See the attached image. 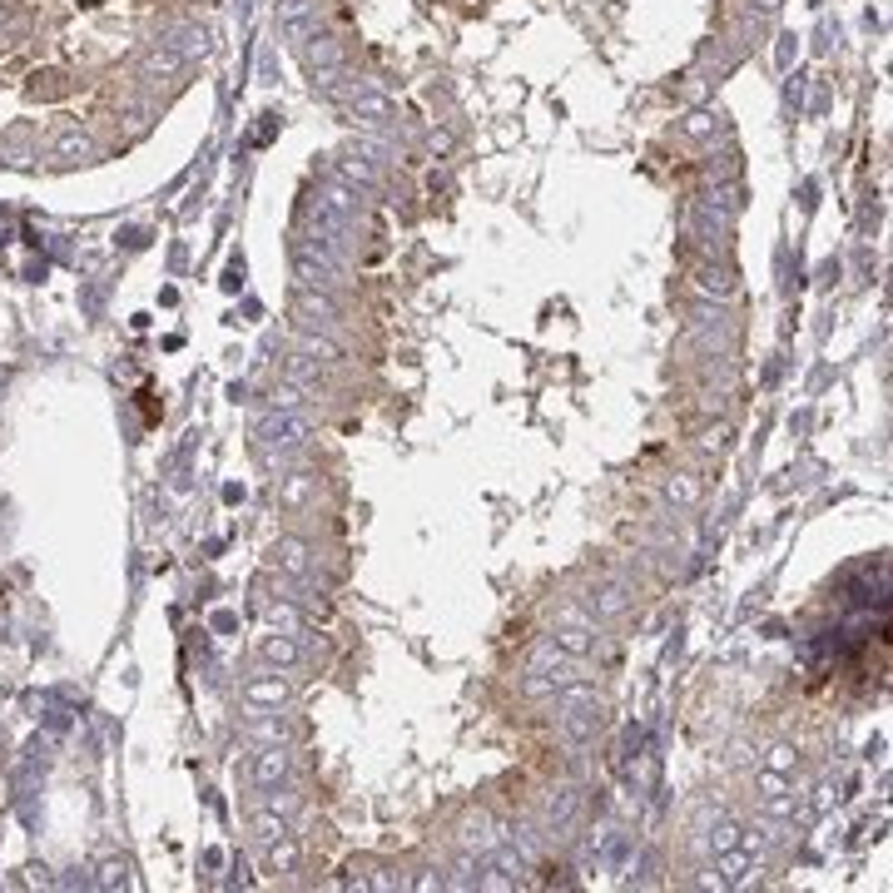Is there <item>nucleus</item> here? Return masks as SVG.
Returning <instances> with one entry per match:
<instances>
[{
    "label": "nucleus",
    "instance_id": "f257e3e1",
    "mask_svg": "<svg viewBox=\"0 0 893 893\" xmlns=\"http://www.w3.org/2000/svg\"><path fill=\"white\" fill-rule=\"evenodd\" d=\"M313 437V422L303 412H283V407H268L254 417V447L263 462H288L308 447Z\"/></svg>",
    "mask_w": 893,
    "mask_h": 893
},
{
    "label": "nucleus",
    "instance_id": "f03ea898",
    "mask_svg": "<svg viewBox=\"0 0 893 893\" xmlns=\"http://www.w3.org/2000/svg\"><path fill=\"white\" fill-rule=\"evenodd\" d=\"M268 561L293 581V591H303L298 601H318V596H308V591L318 586V561H313V546H308L303 536H278V541L268 546Z\"/></svg>",
    "mask_w": 893,
    "mask_h": 893
},
{
    "label": "nucleus",
    "instance_id": "7ed1b4c3",
    "mask_svg": "<svg viewBox=\"0 0 893 893\" xmlns=\"http://www.w3.org/2000/svg\"><path fill=\"white\" fill-rule=\"evenodd\" d=\"M293 318L303 333H333L343 323V303L333 288H293Z\"/></svg>",
    "mask_w": 893,
    "mask_h": 893
},
{
    "label": "nucleus",
    "instance_id": "20e7f679",
    "mask_svg": "<svg viewBox=\"0 0 893 893\" xmlns=\"http://www.w3.org/2000/svg\"><path fill=\"white\" fill-rule=\"evenodd\" d=\"M526 670L546 675L556 690H561V685H576V680H591V675H586V660H581V655H571V650H561V645H556L551 636L536 640V650H531Z\"/></svg>",
    "mask_w": 893,
    "mask_h": 893
},
{
    "label": "nucleus",
    "instance_id": "39448f33",
    "mask_svg": "<svg viewBox=\"0 0 893 893\" xmlns=\"http://www.w3.org/2000/svg\"><path fill=\"white\" fill-rule=\"evenodd\" d=\"M239 700L249 705V710H288V700H293V685L283 680V670H258L249 675L244 685H239Z\"/></svg>",
    "mask_w": 893,
    "mask_h": 893
},
{
    "label": "nucleus",
    "instance_id": "423d86ee",
    "mask_svg": "<svg viewBox=\"0 0 893 893\" xmlns=\"http://www.w3.org/2000/svg\"><path fill=\"white\" fill-rule=\"evenodd\" d=\"M581 789L576 784H561V789H551V799H546V809H541V824H546V834L551 839H566L571 829H576V819H581Z\"/></svg>",
    "mask_w": 893,
    "mask_h": 893
},
{
    "label": "nucleus",
    "instance_id": "0eeeda50",
    "mask_svg": "<svg viewBox=\"0 0 893 893\" xmlns=\"http://www.w3.org/2000/svg\"><path fill=\"white\" fill-rule=\"evenodd\" d=\"M249 779H254V789L288 784V779H293V755H288V745H258L254 765H249Z\"/></svg>",
    "mask_w": 893,
    "mask_h": 893
},
{
    "label": "nucleus",
    "instance_id": "6e6552de",
    "mask_svg": "<svg viewBox=\"0 0 893 893\" xmlns=\"http://www.w3.org/2000/svg\"><path fill=\"white\" fill-rule=\"evenodd\" d=\"M313 204H318L323 214H333V219H348V224H358V209H363L358 189H353V184H343L338 174L318 184V199H313Z\"/></svg>",
    "mask_w": 893,
    "mask_h": 893
},
{
    "label": "nucleus",
    "instance_id": "1a4fd4ad",
    "mask_svg": "<svg viewBox=\"0 0 893 893\" xmlns=\"http://www.w3.org/2000/svg\"><path fill=\"white\" fill-rule=\"evenodd\" d=\"M258 655H263V665H273V670H298V665H303V640L288 636V631H273V636L258 640Z\"/></svg>",
    "mask_w": 893,
    "mask_h": 893
},
{
    "label": "nucleus",
    "instance_id": "9d476101",
    "mask_svg": "<svg viewBox=\"0 0 893 893\" xmlns=\"http://www.w3.org/2000/svg\"><path fill=\"white\" fill-rule=\"evenodd\" d=\"M283 383H293L298 392L318 397V392H328V373H323V363H318V358L293 353V358H288V368H283Z\"/></svg>",
    "mask_w": 893,
    "mask_h": 893
},
{
    "label": "nucleus",
    "instance_id": "9b49d317",
    "mask_svg": "<svg viewBox=\"0 0 893 893\" xmlns=\"http://www.w3.org/2000/svg\"><path fill=\"white\" fill-rule=\"evenodd\" d=\"M298 50H303V65L318 75V70H343V45L333 40V35H308V40H298Z\"/></svg>",
    "mask_w": 893,
    "mask_h": 893
},
{
    "label": "nucleus",
    "instance_id": "f8f14e48",
    "mask_svg": "<svg viewBox=\"0 0 893 893\" xmlns=\"http://www.w3.org/2000/svg\"><path fill=\"white\" fill-rule=\"evenodd\" d=\"M338 179L353 184V189H383V169H378L368 154H358V149H348V154L338 159Z\"/></svg>",
    "mask_w": 893,
    "mask_h": 893
},
{
    "label": "nucleus",
    "instance_id": "ddd939ff",
    "mask_svg": "<svg viewBox=\"0 0 893 893\" xmlns=\"http://www.w3.org/2000/svg\"><path fill=\"white\" fill-rule=\"evenodd\" d=\"M626 611H631V586H626V581H601V586L591 591V616L616 621V616H626Z\"/></svg>",
    "mask_w": 893,
    "mask_h": 893
},
{
    "label": "nucleus",
    "instance_id": "4468645a",
    "mask_svg": "<svg viewBox=\"0 0 893 893\" xmlns=\"http://www.w3.org/2000/svg\"><path fill=\"white\" fill-rule=\"evenodd\" d=\"M278 20L293 40H308L318 30V0H278Z\"/></svg>",
    "mask_w": 893,
    "mask_h": 893
},
{
    "label": "nucleus",
    "instance_id": "2eb2a0df",
    "mask_svg": "<svg viewBox=\"0 0 893 893\" xmlns=\"http://www.w3.org/2000/svg\"><path fill=\"white\" fill-rule=\"evenodd\" d=\"M507 834H497V824H492V814H467V824H462V849H472V854H492L497 844H502Z\"/></svg>",
    "mask_w": 893,
    "mask_h": 893
},
{
    "label": "nucleus",
    "instance_id": "dca6fc26",
    "mask_svg": "<svg viewBox=\"0 0 893 893\" xmlns=\"http://www.w3.org/2000/svg\"><path fill=\"white\" fill-rule=\"evenodd\" d=\"M348 115H353V120H368V125H387V120H392V100L378 95L373 85H363V90L348 100Z\"/></svg>",
    "mask_w": 893,
    "mask_h": 893
},
{
    "label": "nucleus",
    "instance_id": "f3484780",
    "mask_svg": "<svg viewBox=\"0 0 893 893\" xmlns=\"http://www.w3.org/2000/svg\"><path fill=\"white\" fill-rule=\"evenodd\" d=\"M244 735H249L254 745H283V740H288V725H283V715H278V710H249Z\"/></svg>",
    "mask_w": 893,
    "mask_h": 893
},
{
    "label": "nucleus",
    "instance_id": "a211bd4d",
    "mask_svg": "<svg viewBox=\"0 0 893 893\" xmlns=\"http://www.w3.org/2000/svg\"><path fill=\"white\" fill-rule=\"evenodd\" d=\"M720 129H725V115H720L715 105H695V110H690V115L680 120V134H685V139H695V144L715 139Z\"/></svg>",
    "mask_w": 893,
    "mask_h": 893
},
{
    "label": "nucleus",
    "instance_id": "6ab92c4d",
    "mask_svg": "<svg viewBox=\"0 0 893 893\" xmlns=\"http://www.w3.org/2000/svg\"><path fill=\"white\" fill-rule=\"evenodd\" d=\"M189 60H184V50L179 45H169V40H159V50H149L144 55V75H159V80H169V75H179Z\"/></svg>",
    "mask_w": 893,
    "mask_h": 893
},
{
    "label": "nucleus",
    "instance_id": "aec40b11",
    "mask_svg": "<svg viewBox=\"0 0 893 893\" xmlns=\"http://www.w3.org/2000/svg\"><path fill=\"white\" fill-rule=\"evenodd\" d=\"M313 487H318L313 472H288V477H278V502H283L288 511H298L308 497H313Z\"/></svg>",
    "mask_w": 893,
    "mask_h": 893
},
{
    "label": "nucleus",
    "instance_id": "412c9836",
    "mask_svg": "<svg viewBox=\"0 0 893 893\" xmlns=\"http://www.w3.org/2000/svg\"><path fill=\"white\" fill-rule=\"evenodd\" d=\"M298 864H303V849L293 844V834L268 844V874H298Z\"/></svg>",
    "mask_w": 893,
    "mask_h": 893
},
{
    "label": "nucleus",
    "instance_id": "4be33fe9",
    "mask_svg": "<svg viewBox=\"0 0 893 893\" xmlns=\"http://www.w3.org/2000/svg\"><path fill=\"white\" fill-rule=\"evenodd\" d=\"M254 834H258V844H273V839H288L293 834V819H283L278 809H254Z\"/></svg>",
    "mask_w": 893,
    "mask_h": 893
},
{
    "label": "nucleus",
    "instance_id": "5701e85b",
    "mask_svg": "<svg viewBox=\"0 0 893 893\" xmlns=\"http://www.w3.org/2000/svg\"><path fill=\"white\" fill-rule=\"evenodd\" d=\"M90 154H95V144H90L85 129H65V134L55 139V159H65V164H80V159H90Z\"/></svg>",
    "mask_w": 893,
    "mask_h": 893
},
{
    "label": "nucleus",
    "instance_id": "b1692460",
    "mask_svg": "<svg viewBox=\"0 0 893 893\" xmlns=\"http://www.w3.org/2000/svg\"><path fill=\"white\" fill-rule=\"evenodd\" d=\"M268 626H273V631H288V636H308V626H303V611H298L288 596L268 606Z\"/></svg>",
    "mask_w": 893,
    "mask_h": 893
},
{
    "label": "nucleus",
    "instance_id": "393cba45",
    "mask_svg": "<svg viewBox=\"0 0 893 893\" xmlns=\"http://www.w3.org/2000/svg\"><path fill=\"white\" fill-rule=\"evenodd\" d=\"M298 353H308V358H318V363H343V348H338L328 333H303V338H298Z\"/></svg>",
    "mask_w": 893,
    "mask_h": 893
},
{
    "label": "nucleus",
    "instance_id": "a878e982",
    "mask_svg": "<svg viewBox=\"0 0 893 893\" xmlns=\"http://www.w3.org/2000/svg\"><path fill=\"white\" fill-rule=\"evenodd\" d=\"M695 278H700V288H705V293H715V298H730V293H735V273H730V268H715V263H705Z\"/></svg>",
    "mask_w": 893,
    "mask_h": 893
},
{
    "label": "nucleus",
    "instance_id": "bb28decb",
    "mask_svg": "<svg viewBox=\"0 0 893 893\" xmlns=\"http://www.w3.org/2000/svg\"><path fill=\"white\" fill-rule=\"evenodd\" d=\"M665 492H670V502H680V507H695V502H700V477H690V472H675V477L665 482Z\"/></svg>",
    "mask_w": 893,
    "mask_h": 893
},
{
    "label": "nucleus",
    "instance_id": "cd10ccee",
    "mask_svg": "<svg viewBox=\"0 0 893 893\" xmlns=\"http://www.w3.org/2000/svg\"><path fill=\"white\" fill-rule=\"evenodd\" d=\"M95 889H129V864L125 859H105L95 869Z\"/></svg>",
    "mask_w": 893,
    "mask_h": 893
},
{
    "label": "nucleus",
    "instance_id": "c85d7f7f",
    "mask_svg": "<svg viewBox=\"0 0 893 893\" xmlns=\"http://www.w3.org/2000/svg\"><path fill=\"white\" fill-rule=\"evenodd\" d=\"M745 839V829L735 824V819H715V829H710V849L715 854H725V849H735Z\"/></svg>",
    "mask_w": 893,
    "mask_h": 893
},
{
    "label": "nucleus",
    "instance_id": "c756f323",
    "mask_svg": "<svg viewBox=\"0 0 893 893\" xmlns=\"http://www.w3.org/2000/svg\"><path fill=\"white\" fill-rule=\"evenodd\" d=\"M765 769H774V774H794V769H799V750H794V745H784V740H779V745H769V750H765Z\"/></svg>",
    "mask_w": 893,
    "mask_h": 893
},
{
    "label": "nucleus",
    "instance_id": "7c9ffc66",
    "mask_svg": "<svg viewBox=\"0 0 893 893\" xmlns=\"http://www.w3.org/2000/svg\"><path fill=\"white\" fill-rule=\"evenodd\" d=\"M432 154H452V134H432Z\"/></svg>",
    "mask_w": 893,
    "mask_h": 893
},
{
    "label": "nucleus",
    "instance_id": "2f4dec72",
    "mask_svg": "<svg viewBox=\"0 0 893 893\" xmlns=\"http://www.w3.org/2000/svg\"><path fill=\"white\" fill-rule=\"evenodd\" d=\"M750 5H760V15H774V10H779L784 0H750Z\"/></svg>",
    "mask_w": 893,
    "mask_h": 893
}]
</instances>
